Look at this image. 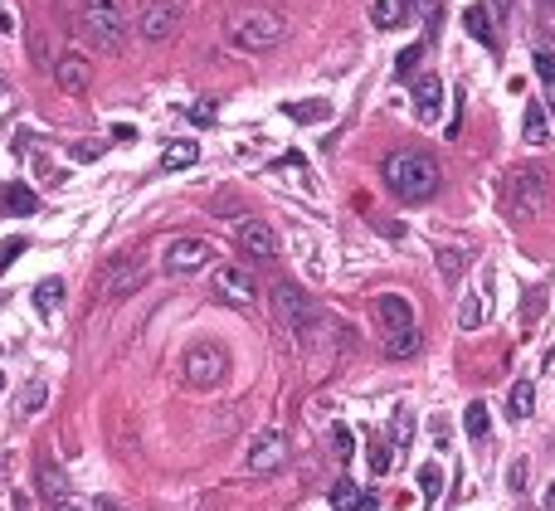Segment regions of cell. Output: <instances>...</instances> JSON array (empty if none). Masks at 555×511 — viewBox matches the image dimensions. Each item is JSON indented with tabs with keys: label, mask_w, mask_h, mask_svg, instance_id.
<instances>
[{
	"label": "cell",
	"mask_w": 555,
	"mask_h": 511,
	"mask_svg": "<svg viewBox=\"0 0 555 511\" xmlns=\"http://www.w3.org/2000/svg\"><path fill=\"white\" fill-rule=\"evenodd\" d=\"M546 507L555 511V482H551V487H546Z\"/></svg>",
	"instance_id": "7bdbcfd3"
},
{
	"label": "cell",
	"mask_w": 555,
	"mask_h": 511,
	"mask_svg": "<svg viewBox=\"0 0 555 511\" xmlns=\"http://www.w3.org/2000/svg\"><path fill=\"white\" fill-rule=\"evenodd\" d=\"M224 375H229V356L220 341H195L181 356V380L190 390H215Z\"/></svg>",
	"instance_id": "5b68a950"
},
{
	"label": "cell",
	"mask_w": 555,
	"mask_h": 511,
	"mask_svg": "<svg viewBox=\"0 0 555 511\" xmlns=\"http://www.w3.org/2000/svg\"><path fill=\"white\" fill-rule=\"evenodd\" d=\"M482 317H487V302H482V292H468V297H463V307H458V327H463V331H478Z\"/></svg>",
	"instance_id": "83f0119b"
},
{
	"label": "cell",
	"mask_w": 555,
	"mask_h": 511,
	"mask_svg": "<svg viewBox=\"0 0 555 511\" xmlns=\"http://www.w3.org/2000/svg\"><path fill=\"white\" fill-rule=\"evenodd\" d=\"M93 511H122V507H117L112 497H98V502H93Z\"/></svg>",
	"instance_id": "b9f144b4"
},
{
	"label": "cell",
	"mask_w": 555,
	"mask_h": 511,
	"mask_svg": "<svg viewBox=\"0 0 555 511\" xmlns=\"http://www.w3.org/2000/svg\"><path fill=\"white\" fill-rule=\"evenodd\" d=\"M195 161H200V146L195 142H171L161 151V166H166V171H185V166H195Z\"/></svg>",
	"instance_id": "7402d4cb"
},
{
	"label": "cell",
	"mask_w": 555,
	"mask_h": 511,
	"mask_svg": "<svg viewBox=\"0 0 555 511\" xmlns=\"http://www.w3.org/2000/svg\"><path fill=\"white\" fill-rule=\"evenodd\" d=\"M366 463H370V473H375V477H385V473H390V468H395V448H390L385 438L375 434V438H370V453H366Z\"/></svg>",
	"instance_id": "4316f807"
},
{
	"label": "cell",
	"mask_w": 555,
	"mask_h": 511,
	"mask_svg": "<svg viewBox=\"0 0 555 511\" xmlns=\"http://www.w3.org/2000/svg\"><path fill=\"white\" fill-rule=\"evenodd\" d=\"M536 78L546 83V103L555 108V54H546V49L536 54Z\"/></svg>",
	"instance_id": "1f68e13d"
},
{
	"label": "cell",
	"mask_w": 555,
	"mask_h": 511,
	"mask_svg": "<svg viewBox=\"0 0 555 511\" xmlns=\"http://www.w3.org/2000/svg\"><path fill=\"white\" fill-rule=\"evenodd\" d=\"M487 424H492V419H487V404L482 400H473L463 409V429H468V438H487Z\"/></svg>",
	"instance_id": "f546056e"
},
{
	"label": "cell",
	"mask_w": 555,
	"mask_h": 511,
	"mask_svg": "<svg viewBox=\"0 0 555 511\" xmlns=\"http://www.w3.org/2000/svg\"><path fill=\"white\" fill-rule=\"evenodd\" d=\"M234 234H239V244H244V249H249L254 258H278V234H273L263 219H249V215H244L239 224H234Z\"/></svg>",
	"instance_id": "5bb4252c"
},
{
	"label": "cell",
	"mask_w": 555,
	"mask_h": 511,
	"mask_svg": "<svg viewBox=\"0 0 555 511\" xmlns=\"http://www.w3.org/2000/svg\"><path fill=\"white\" fill-rule=\"evenodd\" d=\"M288 117H293V122H327V117H332V103H288Z\"/></svg>",
	"instance_id": "4dcf8cb0"
},
{
	"label": "cell",
	"mask_w": 555,
	"mask_h": 511,
	"mask_svg": "<svg viewBox=\"0 0 555 511\" xmlns=\"http://www.w3.org/2000/svg\"><path fill=\"white\" fill-rule=\"evenodd\" d=\"M419 64H424V44H409L405 54L395 59V78H414V73H419Z\"/></svg>",
	"instance_id": "d6a6232c"
},
{
	"label": "cell",
	"mask_w": 555,
	"mask_h": 511,
	"mask_svg": "<svg viewBox=\"0 0 555 511\" xmlns=\"http://www.w3.org/2000/svg\"><path fill=\"white\" fill-rule=\"evenodd\" d=\"M370 312H375V322H380V331H385V336H390V331L414 327V307H409L405 292H380V297L370 302Z\"/></svg>",
	"instance_id": "7c38bea8"
},
{
	"label": "cell",
	"mask_w": 555,
	"mask_h": 511,
	"mask_svg": "<svg viewBox=\"0 0 555 511\" xmlns=\"http://www.w3.org/2000/svg\"><path fill=\"white\" fill-rule=\"evenodd\" d=\"M210 258H215V249H210L205 239L185 234V239H171V244H166V273H171V278H190V273L210 268Z\"/></svg>",
	"instance_id": "9c48e42d"
},
{
	"label": "cell",
	"mask_w": 555,
	"mask_h": 511,
	"mask_svg": "<svg viewBox=\"0 0 555 511\" xmlns=\"http://www.w3.org/2000/svg\"><path fill=\"white\" fill-rule=\"evenodd\" d=\"M463 268H468V254H463V249H439V273H444V283H458Z\"/></svg>",
	"instance_id": "f1b7e54d"
},
{
	"label": "cell",
	"mask_w": 555,
	"mask_h": 511,
	"mask_svg": "<svg viewBox=\"0 0 555 511\" xmlns=\"http://www.w3.org/2000/svg\"><path fill=\"white\" fill-rule=\"evenodd\" d=\"M502 200H507V215L526 224V219H541L546 215V200H551V185L546 176L536 171V166H517L512 176H507V190H502Z\"/></svg>",
	"instance_id": "3957f363"
},
{
	"label": "cell",
	"mask_w": 555,
	"mask_h": 511,
	"mask_svg": "<svg viewBox=\"0 0 555 511\" xmlns=\"http://www.w3.org/2000/svg\"><path fill=\"white\" fill-rule=\"evenodd\" d=\"M521 137H526L531 146L551 142V127H546V108H541V103H531V108H526V122H521Z\"/></svg>",
	"instance_id": "603a6c76"
},
{
	"label": "cell",
	"mask_w": 555,
	"mask_h": 511,
	"mask_svg": "<svg viewBox=\"0 0 555 511\" xmlns=\"http://www.w3.org/2000/svg\"><path fill=\"white\" fill-rule=\"evenodd\" d=\"M463 25H468V35L487 44V49H497V30H492V15H487V5H468L463 10Z\"/></svg>",
	"instance_id": "ac0fdd59"
},
{
	"label": "cell",
	"mask_w": 555,
	"mask_h": 511,
	"mask_svg": "<svg viewBox=\"0 0 555 511\" xmlns=\"http://www.w3.org/2000/svg\"><path fill=\"white\" fill-rule=\"evenodd\" d=\"M44 400H49V385L35 375V380H25V390L15 395V414H20V419H30V414L44 409Z\"/></svg>",
	"instance_id": "d6986e66"
},
{
	"label": "cell",
	"mask_w": 555,
	"mask_h": 511,
	"mask_svg": "<svg viewBox=\"0 0 555 511\" xmlns=\"http://www.w3.org/2000/svg\"><path fill=\"white\" fill-rule=\"evenodd\" d=\"M288 463V434L283 429H263V434H254V443H249V453H244V468L249 473H278Z\"/></svg>",
	"instance_id": "ba28073f"
},
{
	"label": "cell",
	"mask_w": 555,
	"mask_h": 511,
	"mask_svg": "<svg viewBox=\"0 0 555 511\" xmlns=\"http://www.w3.org/2000/svg\"><path fill=\"white\" fill-rule=\"evenodd\" d=\"M25 249H30V239H20V234H15V239H0V273H10L15 258L25 254Z\"/></svg>",
	"instance_id": "836d02e7"
},
{
	"label": "cell",
	"mask_w": 555,
	"mask_h": 511,
	"mask_svg": "<svg viewBox=\"0 0 555 511\" xmlns=\"http://www.w3.org/2000/svg\"><path fill=\"white\" fill-rule=\"evenodd\" d=\"M273 307H278L283 327L293 331V336H302V341H312V336H317V327H322L317 302L297 288V283H278V288H273Z\"/></svg>",
	"instance_id": "8992f818"
},
{
	"label": "cell",
	"mask_w": 555,
	"mask_h": 511,
	"mask_svg": "<svg viewBox=\"0 0 555 511\" xmlns=\"http://www.w3.org/2000/svg\"><path fill=\"white\" fill-rule=\"evenodd\" d=\"M137 288H147V263H142L137 254H122L108 273V297L112 302H122V297H132Z\"/></svg>",
	"instance_id": "8fae6325"
},
{
	"label": "cell",
	"mask_w": 555,
	"mask_h": 511,
	"mask_svg": "<svg viewBox=\"0 0 555 511\" xmlns=\"http://www.w3.org/2000/svg\"><path fill=\"white\" fill-rule=\"evenodd\" d=\"M15 511H30V502H25V497H15Z\"/></svg>",
	"instance_id": "ee69618b"
},
{
	"label": "cell",
	"mask_w": 555,
	"mask_h": 511,
	"mask_svg": "<svg viewBox=\"0 0 555 511\" xmlns=\"http://www.w3.org/2000/svg\"><path fill=\"white\" fill-rule=\"evenodd\" d=\"M0 395H5V370H0Z\"/></svg>",
	"instance_id": "f6af8a7d"
},
{
	"label": "cell",
	"mask_w": 555,
	"mask_h": 511,
	"mask_svg": "<svg viewBox=\"0 0 555 511\" xmlns=\"http://www.w3.org/2000/svg\"><path fill=\"white\" fill-rule=\"evenodd\" d=\"M190 122H195V127H210V122H215V108H210V103L190 108Z\"/></svg>",
	"instance_id": "f35d334b"
},
{
	"label": "cell",
	"mask_w": 555,
	"mask_h": 511,
	"mask_svg": "<svg viewBox=\"0 0 555 511\" xmlns=\"http://www.w3.org/2000/svg\"><path fill=\"white\" fill-rule=\"evenodd\" d=\"M49 511H93V507H83V502H74V497H69V502H59V507H49Z\"/></svg>",
	"instance_id": "60d3db41"
},
{
	"label": "cell",
	"mask_w": 555,
	"mask_h": 511,
	"mask_svg": "<svg viewBox=\"0 0 555 511\" xmlns=\"http://www.w3.org/2000/svg\"><path fill=\"white\" fill-rule=\"evenodd\" d=\"M380 181H385V190H390L395 200L419 205V200H429V195L439 190L444 176H439V161H434L429 151H395V156H385Z\"/></svg>",
	"instance_id": "6da1fadb"
},
{
	"label": "cell",
	"mask_w": 555,
	"mask_h": 511,
	"mask_svg": "<svg viewBox=\"0 0 555 511\" xmlns=\"http://www.w3.org/2000/svg\"><path fill=\"white\" fill-rule=\"evenodd\" d=\"M181 15H185L181 0H147L142 15H137V35L147 39V44H166V39L176 35Z\"/></svg>",
	"instance_id": "52a82bcc"
},
{
	"label": "cell",
	"mask_w": 555,
	"mask_h": 511,
	"mask_svg": "<svg viewBox=\"0 0 555 511\" xmlns=\"http://www.w3.org/2000/svg\"><path fill=\"white\" fill-rule=\"evenodd\" d=\"M414 108H419V122H434L439 108H444V83L434 78V73H419V83H414Z\"/></svg>",
	"instance_id": "2e32d148"
},
{
	"label": "cell",
	"mask_w": 555,
	"mask_h": 511,
	"mask_svg": "<svg viewBox=\"0 0 555 511\" xmlns=\"http://www.w3.org/2000/svg\"><path fill=\"white\" fill-rule=\"evenodd\" d=\"M83 39L98 49H122V39H127L122 0H83Z\"/></svg>",
	"instance_id": "277c9868"
},
{
	"label": "cell",
	"mask_w": 555,
	"mask_h": 511,
	"mask_svg": "<svg viewBox=\"0 0 555 511\" xmlns=\"http://www.w3.org/2000/svg\"><path fill=\"white\" fill-rule=\"evenodd\" d=\"M215 297L229 302V307H254V302H259V283H254L249 268L224 263V268H215Z\"/></svg>",
	"instance_id": "30bf717a"
},
{
	"label": "cell",
	"mask_w": 555,
	"mask_h": 511,
	"mask_svg": "<svg viewBox=\"0 0 555 511\" xmlns=\"http://www.w3.org/2000/svg\"><path fill=\"white\" fill-rule=\"evenodd\" d=\"M507 409H512V419H531V409H536V385H531V380H517L512 395H507Z\"/></svg>",
	"instance_id": "cb8c5ba5"
},
{
	"label": "cell",
	"mask_w": 555,
	"mask_h": 511,
	"mask_svg": "<svg viewBox=\"0 0 555 511\" xmlns=\"http://www.w3.org/2000/svg\"><path fill=\"white\" fill-rule=\"evenodd\" d=\"M288 35V20L278 15V10H239L229 25H224V39H229V49H239V54H268V49H278Z\"/></svg>",
	"instance_id": "7a4b0ae2"
},
{
	"label": "cell",
	"mask_w": 555,
	"mask_h": 511,
	"mask_svg": "<svg viewBox=\"0 0 555 511\" xmlns=\"http://www.w3.org/2000/svg\"><path fill=\"white\" fill-rule=\"evenodd\" d=\"M356 497H361V487H356V482H346V477L332 487V507L336 511H351V507H356Z\"/></svg>",
	"instance_id": "e575fe53"
},
{
	"label": "cell",
	"mask_w": 555,
	"mask_h": 511,
	"mask_svg": "<svg viewBox=\"0 0 555 511\" xmlns=\"http://www.w3.org/2000/svg\"><path fill=\"white\" fill-rule=\"evenodd\" d=\"M74 151V161H98L103 156V142H78V146H69Z\"/></svg>",
	"instance_id": "8d00e7d4"
},
{
	"label": "cell",
	"mask_w": 555,
	"mask_h": 511,
	"mask_svg": "<svg viewBox=\"0 0 555 511\" xmlns=\"http://www.w3.org/2000/svg\"><path fill=\"white\" fill-rule=\"evenodd\" d=\"M35 492H39V502L44 507H59V502H69V473L54 463V458H39L35 463Z\"/></svg>",
	"instance_id": "4fadbf2b"
},
{
	"label": "cell",
	"mask_w": 555,
	"mask_h": 511,
	"mask_svg": "<svg viewBox=\"0 0 555 511\" xmlns=\"http://www.w3.org/2000/svg\"><path fill=\"white\" fill-rule=\"evenodd\" d=\"M327 443H332V458L346 468L351 458H356V434L346 429V424H332V434H327Z\"/></svg>",
	"instance_id": "484cf974"
},
{
	"label": "cell",
	"mask_w": 555,
	"mask_h": 511,
	"mask_svg": "<svg viewBox=\"0 0 555 511\" xmlns=\"http://www.w3.org/2000/svg\"><path fill=\"white\" fill-rule=\"evenodd\" d=\"M54 83H59L64 93H88V83H93L88 59H83V54H64V59H54Z\"/></svg>",
	"instance_id": "9a60e30c"
},
{
	"label": "cell",
	"mask_w": 555,
	"mask_h": 511,
	"mask_svg": "<svg viewBox=\"0 0 555 511\" xmlns=\"http://www.w3.org/2000/svg\"><path fill=\"white\" fill-rule=\"evenodd\" d=\"M419 346H424L419 327H405V331H390V336H385V356H390V361H409V356H419Z\"/></svg>",
	"instance_id": "e0dca14e"
},
{
	"label": "cell",
	"mask_w": 555,
	"mask_h": 511,
	"mask_svg": "<svg viewBox=\"0 0 555 511\" xmlns=\"http://www.w3.org/2000/svg\"><path fill=\"white\" fill-rule=\"evenodd\" d=\"M351 511H380V502H375V492H361V497H356V507Z\"/></svg>",
	"instance_id": "ab89813d"
},
{
	"label": "cell",
	"mask_w": 555,
	"mask_h": 511,
	"mask_svg": "<svg viewBox=\"0 0 555 511\" xmlns=\"http://www.w3.org/2000/svg\"><path fill=\"white\" fill-rule=\"evenodd\" d=\"M30 297H35V307L44 317H54V312H59V297H64V278H44Z\"/></svg>",
	"instance_id": "d4e9b609"
},
{
	"label": "cell",
	"mask_w": 555,
	"mask_h": 511,
	"mask_svg": "<svg viewBox=\"0 0 555 511\" xmlns=\"http://www.w3.org/2000/svg\"><path fill=\"white\" fill-rule=\"evenodd\" d=\"M5 215H35L39 210V195L30 190V185H5Z\"/></svg>",
	"instance_id": "ffe728a7"
},
{
	"label": "cell",
	"mask_w": 555,
	"mask_h": 511,
	"mask_svg": "<svg viewBox=\"0 0 555 511\" xmlns=\"http://www.w3.org/2000/svg\"><path fill=\"white\" fill-rule=\"evenodd\" d=\"M409 434H414V419H409V414H395V443H400V448H409Z\"/></svg>",
	"instance_id": "74e56055"
},
{
	"label": "cell",
	"mask_w": 555,
	"mask_h": 511,
	"mask_svg": "<svg viewBox=\"0 0 555 511\" xmlns=\"http://www.w3.org/2000/svg\"><path fill=\"white\" fill-rule=\"evenodd\" d=\"M370 25H380V30L405 25V0H375V5H370Z\"/></svg>",
	"instance_id": "44dd1931"
},
{
	"label": "cell",
	"mask_w": 555,
	"mask_h": 511,
	"mask_svg": "<svg viewBox=\"0 0 555 511\" xmlns=\"http://www.w3.org/2000/svg\"><path fill=\"white\" fill-rule=\"evenodd\" d=\"M419 487H424V497H429V502L439 497V487H444V473H439V463H424V468H419Z\"/></svg>",
	"instance_id": "d590c367"
}]
</instances>
